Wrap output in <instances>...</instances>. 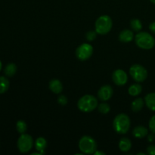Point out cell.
<instances>
[{
    "label": "cell",
    "mask_w": 155,
    "mask_h": 155,
    "mask_svg": "<svg viewBox=\"0 0 155 155\" xmlns=\"http://www.w3.org/2000/svg\"><path fill=\"white\" fill-rule=\"evenodd\" d=\"M114 129L119 134H126L130 128V119L125 114H120L114 120Z\"/></svg>",
    "instance_id": "obj_1"
},
{
    "label": "cell",
    "mask_w": 155,
    "mask_h": 155,
    "mask_svg": "<svg viewBox=\"0 0 155 155\" xmlns=\"http://www.w3.org/2000/svg\"><path fill=\"white\" fill-rule=\"evenodd\" d=\"M77 107L83 112H91L98 107V101L93 95H86L79 100Z\"/></svg>",
    "instance_id": "obj_2"
},
{
    "label": "cell",
    "mask_w": 155,
    "mask_h": 155,
    "mask_svg": "<svg viewBox=\"0 0 155 155\" xmlns=\"http://www.w3.org/2000/svg\"><path fill=\"white\" fill-rule=\"evenodd\" d=\"M135 41L137 46L143 49H151L155 45L154 38L146 32H141L136 34Z\"/></svg>",
    "instance_id": "obj_3"
},
{
    "label": "cell",
    "mask_w": 155,
    "mask_h": 155,
    "mask_svg": "<svg viewBox=\"0 0 155 155\" xmlns=\"http://www.w3.org/2000/svg\"><path fill=\"white\" fill-rule=\"evenodd\" d=\"M113 25L111 18L107 15L99 17L95 21V31L98 34L105 35L110 31Z\"/></svg>",
    "instance_id": "obj_4"
},
{
    "label": "cell",
    "mask_w": 155,
    "mask_h": 155,
    "mask_svg": "<svg viewBox=\"0 0 155 155\" xmlns=\"http://www.w3.org/2000/svg\"><path fill=\"white\" fill-rule=\"evenodd\" d=\"M79 148L83 154H94L97 149V143L91 136H85L79 142Z\"/></svg>",
    "instance_id": "obj_5"
},
{
    "label": "cell",
    "mask_w": 155,
    "mask_h": 155,
    "mask_svg": "<svg viewBox=\"0 0 155 155\" xmlns=\"http://www.w3.org/2000/svg\"><path fill=\"white\" fill-rule=\"evenodd\" d=\"M130 74L135 81L140 83L146 80L148 77L147 70L140 64H134L130 68Z\"/></svg>",
    "instance_id": "obj_6"
},
{
    "label": "cell",
    "mask_w": 155,
    "mask_h": 155,
    "mask_svg": "<svg viewBox=\"0 0 155 155\" xmlns=\"http://www.w3.org/2000/svg\"><path fill=\"white\" fill-rule=\"evenodd\" d=\"M33 145V140L31 136L28 134H21L18 140V150L21 153H27L32 149Z\"/></svg>",
    "instance_id": "obj_7"
},
{
    "label": "cell",
    "mask_w": 155,
    "mask_h": 155,
    "mask_svg": "<svg viewBox=\"0 0 155 155\" xmlns=\"http://www.w3.org/2000/svg\"><path fill=\"white\" fill-rule=\"evenodd\" d=\"M93 48L90 44L83 43L76 50V55L80 61H86L92 56Z\"/></svg>",
    "instance_id": "obj_8"
},
{
    "label": "cell",
    "mask_w": 155,
    "mask_h": 155,
    "mask_svg": "<svg viewBox=\"0 0 155 155\" xmlns=\"http://www.w3.org/2000/svg\"><path fill=\"white\" fill-rule=\"evenodd\" d=\"M112 79L114 83L117 86H124L127 83L128 80V77H127V73L123 70H116L113 73L112 75Z\"/></svg>",
    "instance_id": "obj_9"
},
{
    "label": "cell",
    "mask_w": 155,
    "mask_h": 155,
    "mask_svg": "<svg viewBox=\"0 0 155 155\" xmlns=\"http://www.w3.org/2000/svg\"><path fill=\"white\" fill-rule=\"evenodd\" d=\"M114 94V90L112 87L109 85H105L100 88L98 92V96L101 101H107L112 97Z\"/></svg>",
    "instance_id": "obj_10"
},
{
    "label": "cell",
    "mask_w": 155,
    "mask_h": 155,
    "mask_svg": "<svg viewBox=\"0 0 155 155\" xmlns=\"http://www.w3.org/2000/svg\"><path fill=\"white\" fill-rule=\"evenodd\" d=\"M48 86H49L50 90L55 94L61 93V92H62V90H63V86H62V83H61L60 80H51Z\"/></svg>",
    "instance_id": "obj_11"
},
{
    "label": "cell",
    "mask_w": 155,
    "mask_h": 155,
    "mask_svg": "<svg viewBox=\"0 0 155 155\" xmlns=\"http://www.w3.org/2000/svg\"><path fill=\"white\" fill-rule=\"evenodd\" d=\"M148 129L143 126H138V127H135L133 131V136L137 139H142V138L145 137L148 135Z\"/></svg>",
    "instance_id": "obj_12"
},
{
    "label": "cell",
    "mask_w": 155,
    "mask_h": 155,
    "mask_svg": "<svg viewBox=\"0 0 155 155\" xmlns=\"http://www.w3.org/2000/svg\"><path fill=\"white\" fill-rule=\"evenodd\" d=\"M133 39V33L130 30H124L119 34V40L123 42H130Z\"/></svg>",
    "instance_id": "obj_13"
},
{
    "label": "cell",
    "mask_w": 155,
    "mask_h": 155,
    "mask_svg": "<svg viewBox=\"0 0 155 155\" xmlns=\"http://www.w3.org/2000/svg\"><path fill=\"white\" fill-rule=\"evenodd\" d=\"M145 102L148 109L155 111V92L148 94L145 98Z\"/></svg>",
    "instance_id": "obj_14"
},
{
    "label": "cell",
    "mask_w": 155,
    "mask_h": 155,
    "mask_svg": "<svg viewBox=\"0 0 155 155\" xmlns=\"http://www.w3.org/2000/svg\"><path fill=\"white\" fill-rule=\"evenodd\" d=\"M119 148L120 149V151H122L123 152H127V151H130L132 148V142L127 138H122V139L120 140L119 142Z\"/></svg>",
    "instance_id": "obj_15"
},
{
    "label": "cell",
    "mask_w": 155,
    "mask_h": 155,
    "mask_svg": "<svg viewBox=\"0 0 155 155\" xmlns=\"http://www.w3.org/2000/svg\"><path fill=\"white\" fill-rule=\"evenodd\" d=\"M35 146H36V149L38 151L40 152V154H44L45 151L44 150L45 149L47 146V142L45 140V139H44L43 137H39L36 140V143H35Z\"/></svg>",
    "instance_id": "obj_16"
},
{
    "label": "cell",
    "mask_w": 155,
    "mask_h": 155,
    "mask_svg": "<svg viewBox=\"0 0 155 155\" xmlns=\"http://www.w3.org/2000/svg\"><path fill=\"white\" fill-rule=\"evenodd\" d=\"M144 104H145V102H144L143 99H142V98H136V99L134 100V101H133V103H132V110L134 112L140 111V110L143 108Z\"/></svg>",
    "instance_id": "obj_17"
},
{
    "label": "cell",
    "mask_w": 155,
    "mask_h": 155,
    "mask_svg": "<svg viewBox=\"0 0 155 155\" xmlns=\"http://www.w3.org/2000/svg\"><path fill=\"white\" fill-rule=\"evenodd\" d=\"M17 72V66L14 63H10L6 65L4 69V73L7 77H12L16 74Z\"/></svg>",
    "instance_id": "obj_18"
},
{
    "label": "cell",
    "mask_w": 155,
    "mask_h": 155,
    "mask_svg": "<svg viewBox=\"0 0 155 155\" xmlns=\"http://www.w3.org/2000/svg\"><path fill=\"white\" fill-rule=\"evenodd\" d=\"M142 87L139 83L133 84L129 88V94L132 95V96H137V95H139L142 92Z\"/></svg>",
    "instance_id": "obj_19"
},
{
    "label": "cell",
    "mask_w": 155,
    "mask_h": 155,
    "mask_svg": "<svg viewBox=\"0 0 155 155\" xmlns=\"http://www.w3.org/2000/svg\"><path fill=\"white\" fill-rule=\"evenodd\" d=\"M10 83L9 80L5 77H0V94H3L7 92Z\"/></svg>",
    "instance_id": "obj_20"
},
{
    "label": "cell",
    "mask_w": 155,
    "mask_h": 155,
    "mask_svg": "<svg viewBox=\"0 0 155 155\" xmlns=\"http://www.w3.org/2000/svg\"><path fill=\"white\" fill-rule=\"evenodd\" d=\"M130 26L134 31H139L142 29V22L139 19H133L130 21Z\"/></svg>",
    "instance_id": "obj_21"
},
{
    "label": "cell",
    "mask_w": 155,
    "mask_h": 155,
    "mask_svg": "<svg viewBox=\"0 0 155 155\" xmlns=\"http://www.w3.org/2000/svg\"><path fill=\"white\" fill-rule=\"evenodd\" d=\"M16 128L18 133H21V134H23V133H24L27 131V124L24 120L18 121L16 124Z\"/></svg>",
    "instance_id": "obj_22"
},
{
    "label": "cell",
    "mask_w": 155,
    "mask_h": 155,
    "mask_svg": "<svg viewBox=\"0 0 155 155\" xmlns=\"http://www.w3.org/2000/svg\"><path fill=\"white\" fill-rule=\"evenodd\" d=\"M98 111H99L100 113L103 114H106L109 113V111H110V105H109L108 104H107V103H101V104H100L99 105H98Z\"/></svg>",
    "instance_id": "obj_23"
},
{
    "label": "cell",
    "mask_w": 155,
    "mask_h": 155,
    "mask_svg": "<svg viewBox=\"0 0 155 155\" xmlns=\"http://www.w3.org/2000/svg\"><path fill=\"white\" fill-rule=\"evenodd\" d=\"M96 36H97V32L91 30V31H89L87 33H86V37L88 41H93L95 40V39L96 38Z\"/></svg>",
    "instance_id": "obj_24"
},
{
    "label": "cell",
    "mask_w": 155,
    "mask_h": 155,
    "mask_svg": "<svg viewBox=\"0 0 155 155\" xmlns=\"http://www.w3.org/2000/svg\"><path fill=\"white\" fill-rule=\"evenodd\" d=\"M149 129L153 133H155V115L151 118L149 121Z\"/></svg>",
    "instance_id": "obj_25"
},
{
    "label": "cell",
    "mask_w": 155,
    "mask_h": 155,
    "mask_svg": "<svg viewBox=\"0 0 155 155\" xmlns=\"http://www.w3.org/2000/svg\"><path fill=\"white\" fill-rule=\"evenodd\" d=\"M58 102L61 105H65L68 103V98L64 95H60L58 98Z\"/></svg>",
    "instance_id": "obj_26"
},
{
    "label": "cell",
    "mask_w": 155,
    "mask_h": 155,
    "mask_svg": "<svg viewBox=\"0 0 155 155\" xmlns=\"http://www.w3.org/2000/svg\"><path fill=\"white\" fill-rule=\"evenodd\" d=\"M147 152L149 155H155V145H149L147 148Z\"/></svg>",
    "instance_id": "obj_27"
},
{
    "label": "cell",
    "mask_w": 155,
    "mask_h": 155,
    "mask_svg": "<svg viewBox=\"0 0 155 155\" xmlns=\"http://www.w3.org/2000/svg\"><path fill=\"white\" fill-rule=\"evenodd\" d=\"M149 29H150V30H151V31L152 32V33H155V22L151 23V24H150Z\"/></svg>",
    "instance_id": "obj_28"
},
{
    "label": "cell",
    "mask_w": 155,
    "mask_h": 155,
    "mask_svg": "<svg viewBox=\"0 0 155 155\" xmlns=\"http://www.w3.org/2000/svg\"><path fill=\"white\" fill-rule=\"evenodd\" d=\"M155 139V136L154 134H151V135H149L148 137V140L149 141V142H153Z\"/></svg>",
    "instance_id": "obj_29"
},
{
    "label": "cell",
    "mask_w": 155,
    "mask_h": 155,
    "mask_svg": "<svg viewBox=\"0 0 155 155\" xmlns=\"http://www.w3.org/2000/svg\"><path fill=\"white\" fill-rule=\"evenodd\" d=\"M94 154H95V155H98V154H101V155H104L105 154V153H104V152H102V151H95V153H94Z\"/></svg>",
    "instance_id": "obj_30"
},
{
    "label": "cell",
    "mask_w": 155,
    "mask_h": 155,
    "mask_svg": "<svg viewBox=\"0 0 155 155\" xmlns=\"http://www.w3.org/2000/svg\"><path fill=\"white\" fill-rule=\"evenodd\" d=\"M2 62L1 61H0V71L2 70Z\"/></svg>",
    "instance_id": "obj_31"
},
{
    "label": "cell",
    "mask_w": 155,
    "mask_h": 155,
    "mask_svg": "<svg viewBox=\"0 0 155 155\" xmlns=\"http://www.w3.org/2000/svg\"><path fill=\"white\" fill-rule=\"evenodd\" d=\"M138 155H145L144 153H138Z\"/></svg>",
    "instance_id": "obj_32"
},
{
    "label": "cell",
    "mask_w": 155,
    "mask_h": 155,
    "mask_svg": "<svg viewBox=\"0 0 155 155\" xmlns=\"http://www.w3.org/2000/svg\"><path fill=\"white\" fill-rule=\"evenodd\" d=\"M150 1H151L152 3H154V4H155V0H150Z\"/></svg>",
    "instance_id": "obj_33"
}]
</instances>
